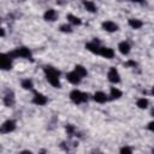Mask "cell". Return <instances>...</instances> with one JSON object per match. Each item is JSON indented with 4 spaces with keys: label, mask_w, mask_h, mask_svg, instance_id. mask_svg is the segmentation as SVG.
<instances>
[{
    "label": "cell",
    "mask_w": 154,
    "mask_h": 154,
    "mask_svg": "<svg viewBox=\"0 0 154 154\" xmlns=\"http://www.w3.org/2000/svg\"><path fill=\"white\" fill-rule=\"evenodd\" d=\"M43 71H45L46 79L48 81V83L53 85L54 88H60V81H59L60 72L53 66H45Z\"/></svg>",
    "instance_id": "1"
},
{
    "label": "cell",
    "mask_w": 154,
    "mask_h": 154,
    "mask_svg": "<svg viewBox=\"0 0 154 154\" xmlns=\"http://www.w3.org/2000/svg\"><path fill=\"white\" fill-rule=\"evenodd\" d=\"M10 58L11 59H14V58H24V59H30L31 58V52L29 48L26 47H18L13 51H11L8 53Z\"/></svg>",
    "instance_id": "2"
},
{
    "label": "cell",
    "mask_w": 154,
    "mask_h": 154,
    "mask_svg": "<svg viewBox=\"0 0 154 154\" xmlns=\"http://www.w3.org/2000/svg\"><path fill=\"white\" fill-rule=\"evenodd\" d=\"M70 100L76 103V105H79V103H83V102H87L88 101V94L81 91V90H77V89H73L71 93H70Z\"/></svg>",
    "instance_id": "3"
},
{
    "label": "cell",
    "mask_w": 154,
    "mask_h": 154,
    "mask_svg": "<svg viewBox=\"0 0 154 154\" xmlns=\"http://www.w3.org/2000/svg\"><path fill=\"white\" fill-rule=\"evenodd\" d=\"M16 129V122L14 120H6L0 125V132L1 134H10Z\"/></svg>",
    "instance_id": "4"
},
{
    "label": "cell",
    "mask_w": 154,
    "mask_h": 154,
    "mask_svg": "<svg viewBox=\"0 0 154 154\" xmlns=\"http://www.w3.org/2000/svg\"><path fill=\"white\" fill-rule=\"evenodd\" d=\"M12 67V63H11V58L8 54L5 53H0V69L1 70H10Z\"/></svg>",
    "instance_id": "5"
},
{
    "label": "cell",
    "mask_w": 154,
    "mask_h": 154,
    "mask_svg": "<svg viewBox=\"0 0 154 154\" xmlns=\"http://www.w3.org/2000/svg\"><path fill=\"white\" fill-rule=\"evenodd\" d=\"M107 77H108V81H109L111 83L117 84V83L120 82V76H119V72H118V70H117L116 67H111V69L108 70Z\"/></svg>",
    "instance_id": "6"
},
{
    "label": "cell",
    "mask_w": 154,
    "mask_h": 154,
    "mask_svg": "<svg viewBox=\"0 0 154 154\" xmlns=\"http://www.w3.org/2000/svg\"><path fill=\"white\" fill-rule=\"evenodd\" d=\"M47 101H48V99L43 95V94H41V93H37V91H35L34 93V97H32V102L35 103V105H38V106H43V105H46L47 103Z\"/></svg>",
    "instance_id": "7"
},
{
    "label": "cell",
    "mask_w": 154,
    "mask_h": 154,
    "mask_svg": "<svg viewBox=\"0 0 154 154\" xmlns=\"http://www.w3.org/2000/svg\"><path fill=\"white\" fill-rule=\"evenodd\" d=\"M101 26H102L103 30H106L108 32H114V31L118 30V25L114 22H112V20H105V22H102Z\"/></svg>",
    "instance_id": "8"
},
{
    "label": "cell",
    "mask_w": 154,
    "mask_h": 154,
    "mask_svg": "<svg viewBox=\"0 0 154 154\" xmlns=\"http://www.w3.org/2000/svg\"><path fill=\"white\" fill-rule=\"evenodd\" d=\"M99 55L106 58V59H112L114 57V51L109 47H100L99 49Z\"/></svg>",
    "instance_id": "9"
},
{
    "label": "cell",
    "mask_w": 154,
    "mask_h": 154,
    "mask_svg": "<svg viewBox=\"0 0 154 154\" xmlns=\"http://www.w3.org/2000/svg\"><path fill=\"white\" fill-rule=\"evenodd\" d=\"M66 78H67V81L70 82V83H72V84H78L79 82H81V79H82V77L73 70V71H71V72H69L67 75H66Z\"/></svg>",
    "instance_id": "10"
},
{
    "label": "cell",
    "mask_w": 154,
    "mask_h": 154,
    "mask_svg": "<svg viewBox=\"0 0 154 154\" xmlns=\"http://www.w3.org/2000/svg\"><path fill=\"white\" fill-rule=\"evenodd\" d=\"M57 17H58V13H57V11L53 10V8L47 10V11L45 12V14H43L45 20H48V22H54V20L57 19Z\"/></svg>",
    "instance_id": "11"
},
{
    "label": "cell",
    "mask_w": 154,
    "mask_h": 154,
    "mask_svg": "<svg viewBox=\"0 0 154 154\" xmlns=\"http://www.w3.org/2000/svg\"><path fill=\"white\" fill-rule=\"evenodd\" d=\"M85 48L94 53V54H99V49H100V46H99V41H94V42H88L85 45Z\"/></svg>",
    "instance_id": "12"
},
{
    "label": "cell",
    "mask_w": 154,
    "mask_h": 154,
    "mask_svg": "<svg viewBox=\"0 0 154 154\" xmlns=\"http://www.w3.org/2000/svg\"><path fill=\"white\" fill-rule=\"evenodd\" d=\"M118 49H119V52H120L123 55H126V54L130 53L131 47H130L129 42H126V41H122V42L118 45Z\"/></svg>",
    "instance_id": "13"
},
{
    "label": "cell",
    "mask_w": 154,
    "mask_h": 154,
    "mask_svg": "<svg viewBox=\"0 0 154 154\" xmlns=\"http://www.w3.org/2000/svg\"><path fill=\"white\" fill-rule=\"evenodd\" d=\"M4 103H5V106H7V107H12V106L14 105V95H13L12 91L7 93V94L4 96Z\"/></svg>",
    "instance_id": "14"
},
{
    "label": "cell",
    "mask_w": 154,
    "mask_h": 154,
    "mask_svg": "<svg viewBox=\"0 0 154 154\" xmlns=\"http://www.w3.org/2000/svg\"><path fill=\"white\" fill-rule=\"evenodd\" d=\"M94 100L96 102H99V103H105L108 100V97H107V95L103 91H96L94 94Z\"/></svg>",
    "instance_id": "15"
},
{
    "label": "cell",
    "mask_w": 154,
    "mask_h": 154,
    "mask_svg": "<svg viewBox=\"0 0 154 154\" xmlns=\"http://www.w3.org/2000/svg\"><path fill=\"white\" fill-rule=\"evenodd\" d=\"M83 5H84V7L87 8V11H89V12H91V13H95V12L97 11L95 4H94L93 1H90V0H83Z\"/></svg>",
    "instance_id": "16"
},
{
    "label": "cell",
    "mask_w": 154,
    "mask_h": 154,
    "mask_svg": "<svg viewBox=\"0 0 154 154\" xmlns=\"http://www.w3.org/2000/svg\"><path fill=\"white\" fill-rule=\"evenodd\" d=\"M129 25L132 28V29H140V28H142V25H143V22L142 20H140V19H135V18H131V19H129Z\"/></svg>",
    "instance_id": "17"
},
{
    "label": "cell",
    "mask_w": 154,
    "mask_h": 154,
    "mask_svg": "<svg viewBox=\"0 0 154 154\" xmlns=\"http://www.w3.org/2000/svg\"><path fill=\"white\" fill-rule=\"evenodd\" d=\"M66 18H67V20H69L71 24H73V25H81V24H82V20H81L78 17H76V16H73V14H71V13H69Z\"/></svg>",
    "instance_id": "18"
},
{
    "label": "cell",
    "mask_w": 154,
    "mask_h": 154,
    "mask_svg": "<svg viewBox=\"0 0 154 154\" xmlns=\"http://www.w3.org/2000/svg\"><path fill=\"white\" fill-rule=\"evenodd\" d=\"M109 96H111L112 100H114V99H119V97L122 96V91H120L118 88L112 87V88H111V91H109Z\"/></svg>",
    "instance_id": "19"
},
{
    "label": "cell",
    "mask_w": 154,
    "mask_h": 154,
    "mask_svg": "<svg viewBox=\"0 0 154 154\" xmlns=\"http://www.w3.org/2000/svg\"><path fill=\"white\" fill-rule=\"evenodd\" d=\"M136 105H137V107H138V108H141V109H144V108H147V107H148V105H149V101H148V99L141 97V99H138V100H137Z\"/></svg>",
    "instance_id": "20"
},
{
    "label": "cell",
    "mask_w": 154,
    "mask_h": 154,
    "mask_svg": "<svg viewBox=\"0 0 154 154\" xmlns=\"http://www.w3.org/2000/svg\"><path fill=\"white\" fill-rule=\"evenodd\" d=\"M75 71H76L82 78L85 77L87 73H88V72H87V69H85L84 66H82V65H76V66H75Z\"/></svg>",
    "instance_id": "21"
},
{
    "label": "cell",
    "mask_w": 154,
    "mask_h": 154,
    "mask_svg": "<svg viewBox=\"0 0 154 154\" xmlns=\"http://www.w3.org/2000/svg\"><path fill=\"white\" fill-rule=\"evenodd\" d=\"M22 87H23V89H26V90H31V89H32V87H34V84H32V81H31V79H29V78H26V79H23V81H22Z\"/></svg>",
    "instance_id": "22"
},
{
    "label": "cell",
    "mask_w": 154,
    "mask_h": 154,
    "mask_svg": "<svg viewBox=\"0 0 154 154\" xmlns=\"http://www.w3.org/2000/svg\"><path fill=\"white\" fill-rule=\"evenodd\" d=\"M60 31H63V32H72V28L69 24H63V25H60Z\"/></svg>",
    "instance_id": "23"
},
{
    "label": "cell",
    "mask_w": 154,
    "mask_h": 154,
    "mask_svg": "<svg viewBox=\"0 0 154 154\" xmlns=\"http://www.w3.org/2000/svg\"><path fill=\"white\" fill-rule=\"evenodd\" d=\"M65 129H66V131H67V134H69V135H72V134L75 132V130H76V129H75V126H73V125H71V124H67Z\"/></svg>",
    "instance_id": "24"
},
{
    "label": "cell",
    "mask_w": 154,
    "mask_h": 154,
    "mask_svg": "<svg viewBox=\"0 0 154 154\" xmlns=\"http://www.w3.org/2000/svg\"><path fill=\"white\" fill-rule=\"evenodd\" d=\"M119 152H120L122 154H124V153H128V154H131V153H132V149H131L130 147H122Z\"/></svg>",
    "instance_id": "25"
},
{
    "label": "cell",
    "mask_w": 154,
    "mask_h": 154,
    "mask_svg": "<svg viewBox=\"0 0 154 154\" xmlns=\"http://www.w3.org/2000/svg\"><path fill=\"white\" fill-rule=\"evenodd\" d=\"M137 64H136V61H134V60H129V61H126L125 64H124V66H126V67H135Z\"/></svg>",
    "instance_id": "26"
},
{
    "label": "cell",
    "mask_w": 154,
    "mask_h": 154,
    "mask_svg": "<svg viewBox=\"0 0 154 154\" xmlns=\"http://www.w3.org/2000/svg\"><path fill=\"white\" fill-rule=\"evenodd\" d=\"M148 129H149L150 131H153V130H154V123H153V122H150V123L148 124Z\"/></svg>",
    "instance_id": "27"
},
{
    "label": "cell",
    "mask_w": 154,
    "mask_h": 154,
    "mask_svg": "<svg viewBox=\"0 0 154 154\" xmlns=\"http://www.w3.org/2000/svg\"><path fill=\"white\" fill-rule=\"evenodd\" d=\"M4 36H5V30L0 26V37H4Z\"/></svg>",
    "instance_id": "28"
},
{
    "label": "cell",
    "mask_w": 154,
    "mask_h": 154,
    "mask_svg": "<svg viewBox=\"0 0 154 154\" xmlns=\"http://www.w3.org/2000/svg\"><path fill=\"white\" fill-rule=\"evenodd\" d=\"M132 2H137V4H141V2H143L144 0H131Z\"/></svg>",
    "instance_id": "29"
}]
</instances>
